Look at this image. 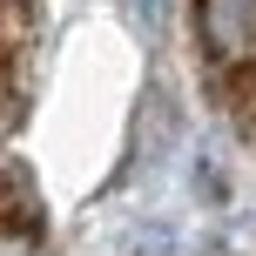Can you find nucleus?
<instances>
[{
    "mask_svg": "<svg viewBox=\"0 0 256 256\" xmlns=\"http://www.w3.org/2000/svg\"><path fill=\"white\" fill-rule=\"evenodd\" d=\"M0 256H27V243H14V236H0Z\"/></svg>",
    "mask_w": 256,
    "mask_h": 256,
    "instance_id": "nucleus-3",
    "label": "nucleus"
},
{
    "mask_svg": "<svg viewBox=\"0 0 256 256\" xmlns=\"http://www.w3.org/2000/svg\"><path fill=\"white\" fill-rule=\"evenodd\" d=\"M196 34H202L209 61L250 68L256 61V0H196Z\"/></svg>",
    "mask_w": 256,
    "mask_h": 256,
    "instance_id": "nucleus-1",
    "label": "nucleus"
},
{
    "mask_svg": "<svg viewBox=\"0 0 256 256\" xmlns=\"http://www.w3.org/2000/svg\"><path fill=\"white\" fill-rule=\"evenodd\" d=\"M122 7H128V20H135V27H148V34H155L162 14H168V0H122Z\"/></svg>",
    "mask_w": 256,
    "mask_h": 256,
    "instance_id": "nucleus-2",
    "label": "nucleus"
}]
</instances>
